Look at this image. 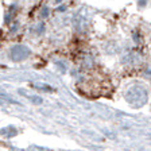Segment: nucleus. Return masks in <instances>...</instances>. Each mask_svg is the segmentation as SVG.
I'll return each instance as SVG.
<instances>
[{
	"label": "nucleus",
	"instance_id": "39448f33",
	"mask_svg": "<svg viewBox=\"0 0 151 151\" xmlns=\"http://www.w3.org/2000/svg\"><path fill=\"white\" fill-rule=\"evenodd\" d=\"M50 16V8L47 6H43L41 9H39V18L41 19H47Z\"/></svg>",
	"mask_w": 151,
	"mask_h": 151
},
{
	"label": "nucleus",
	"instance_id": "f257e3e1",
	"mask_svg": "<svg viewBox=\"0 0 151 151\" xmlns=\"http://www.w3.org/2000/svg\"><path fill=\"white\" fill-rule=\"evenodd\" d=\"M127 104L132 108H142L148 101V91L143 84H132L124 93Z\"/></svg>",
	"mask_w": 151,
	"mask_h": 151
},
{
	"label": "nucleus",
	"instance_id": "7ed1b4c3",
	"mask_svg": "<svg viewBox=\"0 0 151 151\" xmlns=\"http://www.w3.org/2000/svg\"><path fill=\"white\" fill-rule=\"evenodd\" d=\"M30 31H31V34H34L35 37H42V35L46 32V24H45L42 20L41 22H37L30 27Z\"/></svg>",
	"mask_w": 151,
	"mask_h": 151
},
{
	"label": "nucleus",
	"instance_id": "20e7f679",
	"mask_svg": "<svg viewBox=\"0 0 151 151\" xmlns=\"http://www.w3.org/2000/svg\"><path fill=\"white\" fill-rule=\"evenodd\" d=\"M18 11H19V8L16 6H11L8 9H7V14H6V23H11V22H14L15 20V18H16V15H18Z\"/></svg>",
	"mask_w": 151,
	"mask_h": 151
},
{
	"label": "nucleus",
	"instance_id": "f03ea898",
	"mask_svg": "<svg viewBox=\"0 0 151 151\" xmlns=\"http://www.w3.org/2000/svg\"><path fill=\"white\" fill-rule=\"evenodd\" d=\"M9 60L14 62H23L31 55V49L26 45H14L8 51Z\"/></svg>",
	"mask_w": 151,
	"mask_h": 151
}]
</instances>
